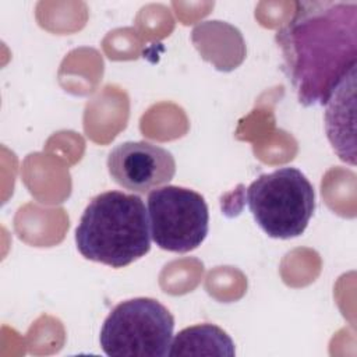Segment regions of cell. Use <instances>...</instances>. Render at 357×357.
Masks as SVG:
<instances>
[{"instance_id": "obj_4", "label": "cell", "mask_w": 357, "mask_h": 357, "mask_svg": "<svg viewBox=\"0 0 357 357\" xmlns=\"http://www.w3.org/2000/svg\"><path fill=\"white\" fill-rule=\"evenodd\" d=\"M174 318L155 298L119 303L106 317L99 342L110 357H165L173 339Z\"/></svg>"}, {"instance_id": "obj_7", "label": "cell", "mask_w": 357, "mask_h": 357, "mask_svg": "<svg viewBox=\"0 0 357 357\" xmlns=\"http://www.w3.org/2000/svg\"><path fill=\"white\" fill-rule=\"evenodd\" d=\"M354 88H356V68L350 70L347 75L339 82L329 96L325 113L326 134L337 153V156L350 163H356L354 155V134L347 127V114L354 113Z\"/></svg>"}, {"instance_id": "obj_1", "label": "cell", "mask_w": 357, "mask_h": 357, "mask_svg": "<svg viewBox=\"0 0 357 357\" xmlns=\"http://www.w3.org/2000/svg\"><path fill=\"white\" fill-rule=\"evenodd\" d=\"M275 39L298 102L324 106L357 64V3L298 1Z\"/></svg>"}, {"instance_id": "obj_8", "label": "cell", "mask_w": 357, "mask_h": 357, "mask_svg": "<svg viewBox=\"0 0 357 357\" xmlns=\"http://www.w3.org/2000/svg\"><path fill=\"white\" fill-rule=\"evenodd\" d=\"M236 354L231 337L213 324H199L180 331L170 343L167 356H227Z\"/></svg>"}, {"instance_id": "obj_6", "label": "cell", "mask_w": 357, "mask_h": 357, "mask_svg": "<svg viewBox=\"0 0 357 357\" xmlns=\"http://www.w3.org/2000/svg\"><path fill=\"white\" fill-rule=\"evenodd\" d=\"M107 170L120 187L145 194L173 178L176 160L167 149L159 145L146 141H127L109 152Z\"/></svg>"}, {"instance_id": "obj_2", "label": "cell", "mask_w": 357, "mask_h": 357, "mask_svg": "<svg viewBox=\"0 0 357 357\" xmlns=\"http://www.w3.org/2000/svg\"><path fill=\"white\" fill-rule=\"evenodd\" d=\"M148 211L135 194L106 191L93 197L75 229V244L86 259L124 268L151 250Z\"/></svg>"}, {"instance_id": "obj_5", "label": "cell", "mask_w": 357, "mask_h": 357, "mask_svg": "<svg viewBox=\"0 0 357 357\" xmlns=\"http://www.w3.org/2000/svg\"><path fill=\"white\" fill-rule=\"evenodd\" d=\"M146 211L151 237L165 251L190 252L208 234V205L194 190L178 185L155 188L148 195Z\"/></svg>"}, {"instance_id": "obj_3", "label": "cell", "mask_w": 357, "mask_h": 357, "mask_svg": "<svg viewBox=\"0 0 357 357\" xmlns=\"http://www.w3.org/2000/svg\"><path fill=\"white\" fill-rule=\"evenodd\" d=\"M245 201L257 225L272 238L304 233L315 209V192L301 170L284 166L261 174L247 188Z\"/></svg>"}]
</instances>
